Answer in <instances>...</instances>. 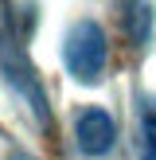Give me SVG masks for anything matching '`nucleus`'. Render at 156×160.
Masks as SVG:
<instances>
[{
	"label": "nucleus",
	"mask_w": 156,
	"mask_h": 160,
	"mask_svg": "<svg viewBox=\"0 0 156 160\" xmlns=\"http://www.w3.org/2000/svg\"><path fill=\"white\" fill-rule=\"evenodd\" d=\"M105 59H109L105 31H101L94 20L70 23L66 39H62V62H66V74L78 78L82 86H94L101 74H105Z\"/></svg>",
	"instance_id": "f257e3e1"
},
{
	"label": "nucleus",
	"mask_w": 156,
	"mask_h": 160,
	"mask_svg": "<svg viewBox=\"0 0 156 160\" xmlns=\"http://www.w3.org/2000/svg\"><path fill=\"white\" fill-rule=\"evenodd\" d=\"M74 141L86 156H105L117 141V125H113V113L101 106H82L74 113Z\"/></svg>",
	"instance_id": "f03ea898"
},
{
	"label": "nucleus",
	"mask_w": 156,
	"mask_h": 160,
	"mask_svg": "<svg viewBox=\"0 0 156 160\" xmlns=\"http://www.w3.org/2000/svg\"><path fill=\"white\" fill-rule=\"evenodd\" d=\"M137 152H140V160H156V98H144V102H140Z\"/></svg>",
	"instance_id": "7ed1b4c3"
},
{
	"label": "nucleus",
	"mask_w": 156,
	"mask_h": 160,
	"mask_svg": "<svg viewBox=\"0 0 156 160\" xmlns=\"http://www.w3.org/2000/svg\"><path fill=\"white\" fill-rule=\"evenodd\" d=\"M148 23H152V4L148 0H125V28L133 39H148Z\"/></svg>",
	"instance_id": "20e7f679"
}]
</instances>
